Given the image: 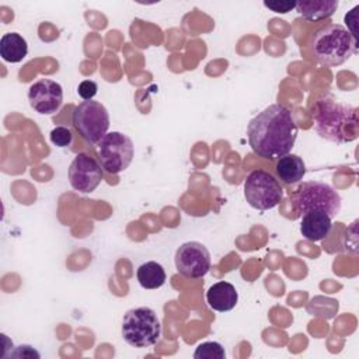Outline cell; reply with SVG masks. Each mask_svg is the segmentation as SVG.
<instances>
[{
    "instance_id": "6",
    "label": "cell",
    "mask_w": 359,
    "mask_h": 359,
    "mask_svg": "<svg viewBox=\"0 0 359 359\" xmlns=\"http://www.w3.org/2000/svg\"><path fill=\"white\" fill-rule=\"evenodd\" d=\"M244 198L257 210H269L278 206L283 198L280 182L265 170L251 171L244 181Z\"/></svg>"
},
{
    "instance_id": "18",
    "label": "cell",
    "mask_w": 359,
    "mask_h": 359,
    "mask_svg": "<svg viewBox=\"0 0 359 359\" xmlns=\"http://www.w3.org/2000/svg\"><path fill=\"white\" fill-rule=\"evenodd\" d=\"M224 348L215 341L199 344L194 352L195 359H224Z\"/></svg>"
},
{
    "instance_id": "23",
    "label": "cell",
    "mask_w": 359,
    "mask_h": 359,
    "mask_svg": "<svg viewBox=\"0 0 359 359\" xmlns=\"http://www.w3.org/2000/svg\"><path fill=\"white\" fill-rule=\"evenodd\" d=\"M356 11H358V6L353 7L346 15H345V22L346 25L349 27L348 28V32L353 36V39L358 41V36H356V28H355V24H356Z\"/></svg>"
},
{
    "instance_id": "14",
    "label": "cell",
    "mask_w": 359,
    "mask_h": 359,
    "mask_svg": "<svg viewBox=\"0 0 359 359\" xmlns=\"http://www.w3.org/2000/svg\"><path fill=\"white\" fill-rule=\"evenodd\" d=\"M338 7L337 0H300L296 1V11L307 21H320L331 17Z\"/></svg>"
},
{
    "instance_id": "21",
    "label": "cell",
    "mask_w": 359,
    "mask_h": 359,
    "mask_svg": "<svg viewBox=\"0 0 359 359\" xmlns=\"http://www.w3.org/2000/svg\"><path fill=\"white\" fill-rule=\"evenodd\" d=\"M264 6L269 10H272L273 13H280V14H286L289 13L290 10L294 8L296 6V1H279V0H275V1H264Z\"/></svg>"
},
{
    "instance_id": "10",
    "label": "cell",
    "mask_w": 359,
    "mask_h": 359,
    "mask_svg": "<svg viewBox=\"0 0 359 359\" xmlns=\"http://www.w3.org/2000/svg\"><path fill=\"white\" fill-rule=\"evenodd\" d=\"M101 164L87 153H79L69 167V182L81 194L93 192L102 181Z\"/></svg>"
},
{
    "instance_id": "15",
    "label": "cell",
    "mask_w": 359,
    "mask_h": 359,
    "mask_svg": "<svg viewBox=\"0 0 359 359\" xmlns=\"http://www.w3.org/2000/svg\"><path fill=\"white\" fill-rule=\"evenodd\" d=\"M276 175L285 184H294L303 180L306 174V164L297 154H286L278 158L275 165Z\"/></svg>"
},
{
    "instance_id": "20",
    "label": "cell",
    "mask_w": 359,
    "mask_h": 359,
    "mask_svg": "<svg viewBox=\"0 0 359 359\" xmlns=\"http://www.w3.org/2000/svg\"><path fill=\"white\" fill-rule=\"evenodd\" d=\"M98 91V86L95 81L93 80H84L79 84L77 87V94L84 100V101H90L97 95Z\"/></svg>"
},
{
    "instance_id": "3",
    "label": "cell",
    "mask_w": 359,
    "mask_h": 359,
    "mask_svg": "<svg viewBox=\"0 0 359 359\" xmlns=\"http://www.w3.org/2000/svg\"><path fill=\"white\" fill-rule=\"evenodd\" d=\"M314 57L325 66H339L358 50V41L341 24L320 27L310 39Z\"/></svg>"
},
{
    "instance_id": "1",
    "label": "cell",
    "mask_w": 359,
    "mask_h": 359,
    "mask_svg": "<svg viewBox=\"0 0 359 359\" xmlns=\"http://www.w3.org/2000/svg\"><path fill=\"white\" fill-rule=\"evenodd\" d=\"M247 135L248 143L257 156L278 160L293 149L297 125L290 109L282 104H272L250 121Z\"/></svg>"
},
{
    "instance_id": "11",
    "label": "cell",
    "mask_w": 359,
    "mask_h": 359,
    "mask_svg": "<svg viewBox=\"0 0 359 359\" xmlns=\"http://www.w3.org/2000/svg\"><path fill=\"white\" fill-rule=\"evenodd\" d=\"M28 101L35 112L42 115H52L62 107L63 88L55 80L39 79L29 86Z\"/></svg>"
},
{
    "instance_id": "19",
    "label": "cell",
    "mask_w": 359,
    "mask_h": 359,
    "mask_svg": "<svg viewBox=\"0 0 359 359\" xmlns=\"http://www.w3.org/2000/svg\"><path fill=\"white\" fill-rule=\"evenodd\" d=\"M49 139H50V142L56 147H69L72 144V142H73V135H72L69 128H66V126H56V128H53L50 130Z\"/></svg>"
},
{
    "instance_id": "4",
    "label": "cell",
    "mask_w": 359,
    "mask_h": 359,
    "mask_svg": "<svg viewBox=\"0 0 359 359\" xmlns=\"http://www.w3.org/2000/svg\"><path fill=\"white\" fill-rule=\"evenodd\" d=\"M290 202L299 216L310 210H323L334 217L339 213L342 205L339 192L330 184L320 181L302 182L290 194Z\"/></svg>"
},
{
    "instance_id": "17",
    "label": "cell",
    "mask_w": 359,
    "mask_h": 359,
    "mask_svg": "<svg viewBox=\"0 0 359 359\" xmlns=\"http://www.w3.org/2000/svg\"><path fill=\"white\" fill-rule=\"evenodd\" d=\"M136 278L143 289H158L165 283L167 275L161 264L149 261L137 268Z\"/></svg>"
},
{
    "instance_id": "5",
    "label": "cell",
    "mask_w": 359,
    "mask_h": 359,
    "mask_svg": "<svg viewBox=\"0 0 359 359\" xmlns=\"http://www.w3.org/2000/svg\"><path fill=\"white\" fill-rule=\"evenodd\" d=\"M123 341L133 348H149L158 342L161 324L150 307H136L125 313L122 320Z\"/></svg>"
},
{
    "instance_id": "8",
    "label": "cell",
    "mask_w": 359,
    "mask_h": 359,
    "mask_svg": "<svg viewBox=\"0 0 359 359\" xmlns=\"http://www.w3.org/2000/svg\"><path fill=\"white\" fill-rule=\"evenodd\" d=\"M97 154L101 167L107 172L119 174L132 163L135 146L129 136L121 132H109L98 142Z\"/></svg>"
},
{
    "instance_id": "2",
    "label": "cell",
    "mask_w": 359,
    "mask_h": 359,
    "mask_svg": "<svg viewBox=\"0 0 359 359\" xmlns=\"http://www.w3.org/2000/svg\"><path fill=\"white\" fill-rule=\"evenodd\" d=\"M316 132L325 140L334 143H348L359 135L358 111L349 104L323 97L313 107Z\"/></svg>"
},
{
    "instance_id": "9",
    "label": "cell",
    "mask_w": 359,
    "mask_h": 359,
    "mask_svg": "<svg viewBox=\"0 0 359 359\" xmlns=\"http://www.w3.org/2000/svg\"><path fill=\"white\" fill-rule=\"evenodd\" d=\"M175 268L178 273L189 279L205 276L212 265L209 250L199 241H187L175 251Z\"/></svg>"
},
{
    "instance_id": "22",
    "label": "cell",
    "mask_w": 359,
    "mask_h": 359,
    "mask_svg": "<svg viewBox=\"0 0 359 359\" xmlns=\"http://www.w3.org/2000/svg\"><path fill=\"white\" fill-rule=\"evenodd\" d=\"M11 356H15V358H39L41 355L29 345H20L15 348L14 352H11Z\"/></svg>"
},
{
    "instance_id": "12",
    "label": "cell",
    "mask_w": 359,
    "mask_h": 359,
    "mask_svg": "<svg viewBox=\"0 0 359 359\" xmlns=\"http://www.w3.org/2000/svg\"><path fill=\"white\" fill-rule=\"evenodd\" d=\"M332 217L323 210H310L302 216L300 233L302 236L313 243L321 241L328 237L332 229Z\"/></svg>"
},
{
    "instance_id": "13",
    "label": "cell",
    "mask_w": 359,
    "mask_h": 359,
    "mask_svg": "<svg viewBox=\"0 0 359 359\" xmlns=\"http://www.w3.org/2000/svg\"><path fill=\"white\" fill-rule=\"evenodd\" d=\"M238 302V293L236 287L226 280L213 283L206 292V303L215 311H230Z\"/></svg>"
},
{
    "instance_id": "16",
    "label": "cell",
    "mask_w": 359,
    "mask_h": 359,
    "mask_svg": "<svg viewBox=\"0 0 359 359\" xmlns=\"http://www.w3.org/2000/svg\"><path fill=\"white\" fill-rule=\"evenodd\" d=\"M28 55V43L18 32L3 34L0 39V56L8 63H18Z\"/></svg>"
},
{
    "instance_id": "7",
    "label": "cell",
    "mask_w": 359,
    "mask_h": 359,
    "mask_svg": "<svg viewBox=\"0 0 359 359\" xmlns=\"http://www.w3.org/2000/svg\"><path fill=\"white\" fill-rule=\"evenodd\" d=\"M72 123L90 144L98 143L109 128V114L98 101H83L73 108Z\"/></svg>"
}]
</instances>
